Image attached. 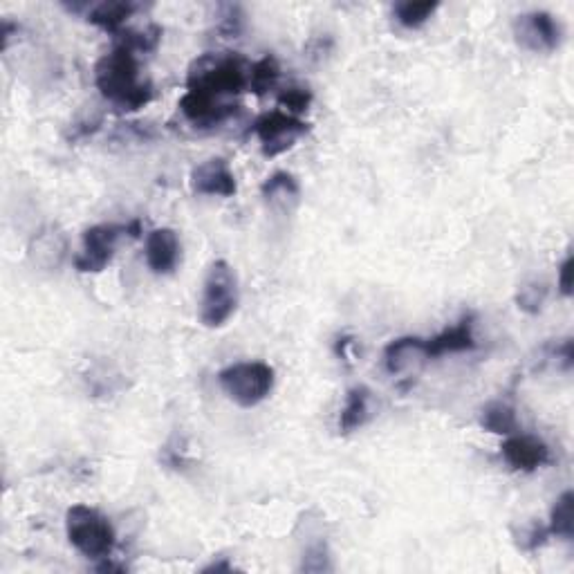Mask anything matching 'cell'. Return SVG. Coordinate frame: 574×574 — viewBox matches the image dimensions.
Here are the masks:
<instances>
[{"mask_svg": "<svg viewBox=\"0 0 574 574\" xmlns=\"http://www.w3.org/2000/svg\"><path fill=\"white\" fill-rule=\"evenodd\" d=\"M95 86L122 113L140 110L153 99V86L142 79L137 54L126 45H117L97 61Z\"/></svg>", "mask_w": 574, "mask_h": 574, "instance_id": "cell-1", "label": "cell"}, {"mask_svg": "<svg viewBox=\"0 0 574 574\" xmlns=\"http://www.w3.org/2000/svg\"><path fill=\"white\" fill-rule=\"evenodd\" d=\"M249 66L236 52H207L191 63L187 74V90L207 92L211 97L225 99L247 90Z\"/></svg>", "mask_w": 574, "mask_h": 574, "instance_id": "cell-2", "label": "cell"}, {"mask_svg": "<svg viewBox=\"0 0 574 574\" xmlns=\"http://www.w3.org/2000/svg\"><path fill=\"white\" fill-rule=\"evenodd\" d=\"M66 534L74 550L92 561H104L117 545L110 518L90 505H72L66 514Z\"/></svg>", "mask_w": 574, "mask_h": 574, "instance_id": "cell-3", "label": "cell"}, {"mask_svg": "<svg viewBox=\"0 0 574 574\" xmlns=\"http://www.w3.org/2000/svg\"><path fill=\"white\" fill-rule=\"evenodd\" d=\"M240 301L238 274L227 261H214L207 270L200 296V321L205 328H222L234 317Z\"/></svg>", "mask_w": 574, "mask_h": 574, "instance_id": "cell-4", "label": "cell"}, {"mask_svg": "<svg viewBox=\"0 0 574 574\" xmlns=\"http://www.w3.org/2000/svg\"><path fill=\"white\" fill-rule=\"evenodd\" d=\"M274 382V368L265 361H238L218 373L220 388L240 409H254L265 402L272 393Z\"/></svg>", "mask_w": 574, "mask_h": 574, "instance_id": "cell-5", "label": "cell"}, {"mask_svg": "<svg viewBox=\"0 0 574 574\" xmlns=\"http://www.w3.org/2000/svg\"><path fill=\"white\" fill-rule=\"evenodd\" d=\"M310 131V126L301 117H294L285 110H272L261 115L252 126V133L261 142L263 153L267 157H276L292 148L301 137Z\"/></svg>", "mask_w": 574, "mask_h": 574, "instance_id": "cell-6", "label": "cell"}, {"mask_svg": "<svg viewBox=\"0 0 574 574\" xmlns=\"http://www.w3.org/2000/svg\"><path fill=\"white\" fill-rule=\"evenodd\" d=\"M514 36L521 48L536 54H548L559 48L563 30L550 12L534 9V12L518 14L514 18Z\"/></svg>", "mask_w": 574, "mask_h": 574, "instance_id": "cell-7", "label": "cell"}, {"mask_svg": "<svg viewBox=\"0 0 574 574\" xmlns=\"http://www.w3.org/2000/svg\"><path fill=\"white\" fill-rule=\"evenodd\" d=\"M128 234V227L119 225H95L83 231V247L74 256V267L83 274H97L110 265L117 249L119 236Z\"/></svg>", "mask_w": 574, "mask_h": 574, "instance_id": "cell-8", "label": "cell"}, {"mask_svg": "<svg viewBox=\"0 0 574 574\" xmlns=\"http://www.w3.org/2000/svg\"><path fill=\"white\" fill-rule=\"evenodd\" d=\"M180 110L187 122L196 128H218L238 113V106L225 99L211 97L207 92L187 90L180 99Z\"/></svg>", "mask_w": 574, "mask_h": 574, "instance_id": "cell-9", "label": "cell"}, {"mask_svg": "<svg viewBox=\"0 0 574 574\" xmlns=\"http://www.w3.org/2000/svg\"><path fill=\"white\" fill-rule=\"evenodd\" d=\"M501 453L509 467L516 471H525V474L539 471L552 460L550 447L541 438H536V435H530V433H518V431L507 435V440L501 447Z\"/></svg>", "mask_w": 574, "mask_h": 574, "instance_id": "cell-10", "label": "cell"}, {"mask_svg": "<svg viewBox=\"0 0 574 574\" xmlns=\"http://www.w3.org/2000/svg\"><path fill=\"white\" fill-rule=\"evenodd\" d=\"M191 191L196 196H218V198H231L236 196L238 184L236 175L231 171V166L222 157H211V160L198 164L191 171Z\"/></svg>", "mask_w": 574, "mask_h": 574, "instance_id": "cell-11", "label": "cell"}, {"mask_svg": "<svg viewBox=\"0 0 574 574\" xmlns=\"http://www.w3.org/2000/svg\"><path fill=\"white\" fill-rule=\"evenodd\" d=\"M144 258H146L148 270H151L153 274L157 276L173 274L182 258V243H180L178 231L171 227L153 229L151 234L146 236Z\"/></svg>", "mask_w": 574, "mask_h": 574, "instance_id": "cell-12", "label": "cell"}, {"mask_svg": "<svg viewBox=\"0 0 574 574\" xmlns=\"http://www.w3.org/2000/svg\"><path fill=\"white\" fill-rule=\"evenodd\" d=\"M27 256H30V263L43 272L61 270L63 261L68 258L66 231L59 225H45L43 229H39V234L30 240Z\"/></svg>", "mask_w": 574, "mask_h": 574, "instance_id": "cell-13", "label": "cell"}, {"mask_svg": "<svg viewBox=\"0 0 574 574\" xmlns=\"http://www.w3.org/2000/svg\"><path fill=\"white\" fill-rule=\"evenodd\" d=\"M431 361L427 339L400 337L384 348V366L391 375H413Z\"/></svg>", "mask_w": 574, "mask_h": 574, "instance_id": "cell-14", "label": "cell"}, {"mask_svg": "<svg viewBox=\"0 0 574 574\" xmlns=\"http://www.w3.org/2000/svg\"><path fill=\"white\" fill-rule=\"evenodd\" d=\"M474 326H476V317L474 314H467V317H462L456 326L442 330L440 335L427 339L431 359H438L442 355H456V353H469V350H476L478 344H476V337H474Z\"/></svg>", "mask_w": 574, "mask_h": 574, "instance_id": "cell-15", "label": "cell"}, {"mask_svg": "<svg viewBox=\"0 0 574 574\" xmlns=\"http://www.w3.org/2000/svg\"><path fill=\"white\" fill-rule=\"evenodd\" d=\"M137 9H140V3H135V0H101L88 9V23L110 34H122L128 18H133Z\"/></svg>", "mask_w": 574, "mask_h": 574, "instance_id": "cell-16", "label": "cell"}, {"mask_svg": "<svg viewBox=\"0 0 574 574\" xmlns=\"http://www.w3.org/2000/svg\"><path fill=\"white\" fill-rule=\"evenodd\" d=\"M370 404H373V393H370L368 386L359 384V386L350 388L346 395L344 409H341V415H339V431L353 433L364 427V424L370 420Z\"/></svg>", "mask_w": 574, "mask_h": 574, "instance_id": "cell-17", "label": "cell"}, {"mask_svg": "<svg viewBox=\"0 0 574 574\" xmlns=\"http://www.w3.org/2000/svg\"><path fill=\"white\" fill-rule=\"evenodd\" d=\"M261 193L267 205L272 207H292L301 198V187L292 173L276 171L263 182Z\"/></svg>", "mask_w": 574, "mask_h": 574, "instance_id": "cell-18", "label": "cell"}, {"mask_svg": "<svg viewBox=\"0 0 574 574\" xmlns=\"http://www.w3.org/2000/svg\"><path fill=\"white\" fill-rule=\"evenodd\" d=\"M480 427L494 435H512L518 431V415L514 404H509L505 400H494L489 402L483 413H480Z\"/></svg>", "mask_w": 574, "mask_h": 574, "instance_id": "cell-19", "label": "cell"}, {"mask_svg": "<svg viewBox=\"0 0 574 574\" xmlns=\"http://www.w3.org/2000/svg\"><path fill=\"white\" fill-rule=\"evenodd\" d=\"M438 9L440 3H435V0H402V3L393 5V16L406 30H418L431 21Z\"/></svg>", "mask_w": 574, "mask_h": 574, "instance_id": "cell-20", "label": "cell"}, {"mask_svg": "<svg viewBox=\"0 0 574 574\" xmlns=\"http://www.w3.org/2000/svg\"><path fill=\"white\" fill-rule=\"evenodd\" d=\"M281 79V66L276 57L272 54H267L261 61H256L249 66V83L247 88L254 92V95L263 97L267 92L276 88V83Z\"/></svg>", "mask_w": 574, "mask_h": 574, "instance_id": "cell-21", "label": "cell"}, {"mask_svg": "<svg viewBox=\"0 0 574 574\" xmlns=\"http://www.w3.org/2000/svg\"><path fill=\"white\" fill-rule=\"evenodd\" d=\"M548 530L552 536H559V539L572 541L574 536V494L563 492L557 503H554L552 512H550V525Z\"/></svg>", "mask_w": 574, "mask_h": 574, "instance_id": "cell-22", "label": "cell"}, {"mask_svg": "<svg viewBox=\"0 0 574 574\" xmlns=\"http://www.w3.org/2000/svg\"><path fill=\"white\" fill-rule=\"evenodd\" d=\"M545 301H548V285H545L543 281H530L518 287L516 305L521 312L539 314L543 310Z\"/></svg>", "mask_w": 574, "mask_h": 574, "instance_id": "cell-23", "label": "cell"}, {"mask_svg": "<svg viewBox=\"0 0 574 574\" xmlns=\"http://www.w3.org/2000/svg\"><path fill=\"white\" fill-rule=\"evenodd\" d=\"M157 137V131L151 124H144V122H126V124H119L115 128V133L110 140L119 142V144H148L153 142Z\"/></svg>", "mask_w": 574, "mask_h": 574, "instance_id": "cell-24", "label": "cell"}, {"mask_svg": "<svg viewBox=\"0 0 574 574\" xmlns=\"http://www.w3.org/2000/svg\"><path fill=\"white\" fill-rule=\"evenodd\" d=\"M279 104L281 108H285V113L299 117L301 113H305V110L310 108L312 92L303 86H290L279 95Z\"/></svg>", "mask_w": 574, "mask_h": 574, "instance_id": "cell-25", "label": "cell"}, {"mask_svg": "<svg viewBox=\"0 0 574 574\" xmlns=\"http://www.w3.org/2000/svg\"><path fill=\"white\" fill-rule=\"evenodd\" d=\"M243 27H245V14H243V9H240L238 5H227V7H222V14L218 18V25H216V30L225 36V39H236V36L243 32Z\"/></svg>", "mask_w": 574, "mask_h": 574, "instance_id": "cell-26", "label": "cell"}, {"mask_svg": "<svg viewBox=\"0 0 574 574\" xmlns=\"http://www.w3.org/2000/svg\"><path fill=\"white\" fill-rule=\"evenodd\" d=\"M301 570H303V572H332L328 545H326V543H314V545H310V548L303 552Z\"/></svg>", "mask_w": 574, "mask_h": 574, "instance_id": "cell-27", "label": "cell"}, {"mask_svg": "<svg viewBox=\"0 0 574 574\" xmlns=\"http://www.w3.org/2000/svg\"><path fill=\"white\" fill-rule=\"evenodd\" d=\"M550 536L552 534H550L548 527L541 525V523H532L525 532H521V539H518V548L525 550V552H534V550L543 548V545L548 543Z\"/></svg>", "mask_w": 574, "mask_h": 574, "instance_id": "cell-28", "label": "cell"}, {"mask_svg": "<svg viewBox=\"0 0 574 574\" xmlns=\"http://www.w3.org/2000/svg\"><path fill=\"white\" fill-rule=\"evenodd\" d=\"M332 50V39L328 34L317 36V39H312L308 43V48H305V54H308V59L312 61H321L326 59V54Z\"/></svg>", "mask_w": 574, "mask_h": 574, "instance_id": "cell-29", "label": "cell"}, {"mask_svg": "<svg viewBox=\"0 0 574 574\" xmlns=\"http://www.w3.org/2000/svg\"><path fill=\"white\" fill-rule=\"evenodd\" d=\"M572 272H574V261H572V256H568L559 267V279H557L559 292L566 296V299L572 296Z\"/></svg>", "mask_w": 574, "mask_h": 574, "instance_id": "cell-30", "label": "cell"}, {"mask_svg": "<svg viewBox=\"0 0 574 574\" xmlns=\"http://www.w3.org/2000/svg\"><path fill=\"white\" fill-rule=\"evenodd\" d=\"M234 568H231V563H227V561H220V563H211V566H207V568H202V572H231Z\"/></svg>", "mask_w": 574, "mask_h": 574, "instance_id": "cell-31", "label": "cell"}]
</instances>
